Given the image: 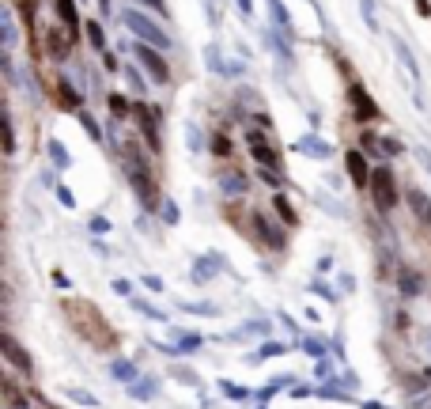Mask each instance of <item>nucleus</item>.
Segmentation results:
<instances>
[{
    "label": "nucleus",
    "instance_id": "1",
    "mask_svg": "<svg viewBox=\"0 0 431 409\" xmlns=\"http://www.w3.org/2000/svg\"><path fill=\"white\" fill-rule=\"evenodd\" d=\"M121 167L129 171V186L137 190V197H140V205L144 208H156V186H151V174H148V167H144V159H140V152L137 148H121Z\"/></svg>",
    "mask_w": 431,
    "mask_h": 409
},
{
    "label": "nucleus",
    "instance_id": "2",
    "mask_svg": "<svg viewBox=\"0 0 431 409\" xmlns=\"http://www.w3.org/2000/svg\"><path fill=\"white\" fill-rule=\"evenodd\" d=\"M121 23H125L132 35H137L140 42H148V46H156V50H171V35L163 30L151 16H144L137 12V8H121Z\"/></svg>",
    "mask_w": 431,
    "mask_h": 409
},
{
    "label": "nucleus",
    "instance_id": "3",
    "mask_svg": "<svg viewBox=\"0 0 431 409\" xmlns=\"http://www.w3.org/2000/svg\"><path fill=\"white\" fill-rule=\"evenodd\" d=\"M367 190L374 197V205H379V213H390V208L397 205V179H393L390 167H374Z\"/></svg>",
    "mask_w": 431,
    "mask_h": 409
},
{
    "label": "nucleus",
    "instance_id": "4",
    "mask_svg": "<svg viewBox=\"0 0 431 409\" xmlns=\"http://www.w3.org/2000/svg\"><path fill=\"white\" fill-rule=\"evenodd\" d=\"M132 53H137V61L144 65V69H148V76H151L156 84H171V69H167V61L159 57V50H156V46L140 42V46L132 50Z\"/></svg>",
    "mask_w": 431,
    "mask_h": 409
},
{
    "label": "nucleus",
    "instance_id": "5",
    "mask_svg": "<svg viewBox=\"0 0 431 409\" xmlns=\"http://www.w3.org/2000/svg\"><path fill=\"white\" fill-rule=\"evenodd\" d=\"M295 152H299V156H311V159H333V145L322 140L318 133H303V137L295 140Z\"/></svg>",
    "mask_w": 431,
    "mask_h": 409
},
{
    "label": "nucleus",
    "instance_id": "6",
    "mask_svg": "<svg viewBox=\"0 0 431 409\" xmlns=\"http://www.w3.org/2000/svg\"><path fill=\"white\" fill-rule=\"evenodd\" d=\"M348 99H352V106H356V118L360 121H374V118H382V110H379V103H374V99L363 91L360 84H352L348 87Z\"/></svg>",
    "mask_w": 431,
    "mask_h": 409
},
{
    "label": "nucleus",
    "instance_id": "7",
    "mask_svg": "<svg viewBox=\"0 0 431 409\" xmlns=\"http://www.w3.org/2000/svg\"><path fill=\"white\" fill-rule=\"evenodd\" d=\"M390 46H393V53H397V61H401V69L408 72V87H416V84H420V65H416V53L408 50V42H405V38H397V35H390Z\"/></svg>",
    "mask_w": 431,
    "mask_h": 409
},
{
    "label": "nucleus",
    "instance_id": "8",
    "mask_svg": "<svg viewBox=\"0 0 431 409\" xmlns=\"http://www.w3.org/2000/svg\"><path fill=\"white\" fill-rule=\"evenodd\" d=\"M345 171H348V179H352V186H356V190L371 186V174H374V171L367 167V159H363V152H360V148L345 156Z\"/></svg>",
    "mask_w": 431,
    "mask_h": 409
},
{
    "label": "nucleus",
    "instance_id": "9",
    "mask_svg": "<svg viewBox=\"0 0 431 409\" xmlns=\"http://www.w3.org/2000/svg\"><path fill=\"white\" fill-rule=\"evenodd\" d=\"M253 228H258V235H261V242H269L272 250H280L284 242H287V235H284V228H276V224H269V216H253Z\"/></svg>",
    "mask_w": 431,
    "mask_h": 409
},
{
    "label": "nucleus",
    "instance_id": "10",
    "mask_svg": "<svg viewBox=\"0 0 431 409\" xmlns=\"http://www.w3.org/2000/svg\"><path fill=\"white\" fill-rule=\"evenodd\" d=\"M137 118H140V129H144V137L151 140V148H159V110L137 106Z\"/></svg>",
    "mask_w": 431,
    "mask_h": 409
},
{
    "label": "nucleus",
    "instance_id": "11",
    "mask_svg": "<svg viewBox=\"0 0 431 409\" xmlns=\"http://www.w3.org/2000/svg\"><path fill=\"white\" fill-rule=\"evenodd\" d=\"M219 269H224V254H205V258L197 262V269H193V281L205 284L208 277H216Z\"/></svg>",
    "mask_w": 431,
    "mask_h": 409
},
{
    "label": "nucleus",
    "instance_id": "12",
    "mask_svg": "<svg viewBox=\"0 0 431 409\" xmlns=\"http://www.w3.org/2000/svg\"><path fill=\"white\" fill-rule=\"evenodd\" d=\"M0 345H4V352H8V360H12V364H16L19 371H30V368H35V364H30V357H27L23 349H19V341H16L12 334H4V337H0Z\"/></svg>",
    "mask_w": 431,
    "mask_h": 409
},
{
    "label": "nucleus",
    "instance_id": "13",
    "mask_svg": "<svg viewBox=\"0 0 431 409\" xmlns=\"http://www.w3.org/2000/svg\"><path fill=\"white\" fill-rule=\"evenodd\" d=\"M0 35H4V53H12L19 46V30H16L12 8H4V12H0Z\"/></svg>",
    "mask_w": 431,
    "mask_h": 409
},
{
    "label": "nucleus",
    "instance_id": "14",
    "mask_svg": "<svg viewBox=\"0 0 431 409\" xmlns=\"http://www.w3.org/2000/svg\"><path fill=\"white\" fill-rule=\"evenodd\" d=\"M219 194L242 197V194H246V179H242L239 171H224V174H219Z\"/></svg>",
    "mask_w": 431,
    "mask_h": 409
},
{
    "label": "nucleus",
    "instance_id": "15",
    "mask_svg": "<svg viewBox=\"0 0 431 409\" xmlns=\"http://www.w3.org/2000/svg\"><path fill=\"white\" fill-rule=\"evenodd\" d=\"M405 197H408V205H413V213L424 220V224H431V197H427L424 190H416V186H413Z\"/></svg>",
    "mask_w": 431,
    "mask_h": 409
},
{
    "label": "nucleus",
    "instance_id": "16",
    "mask_svg": "<svg viewBox=\"0 0 431 409\" xmlns=\"http://www.w3.org/2000/svg\"><path fill=\"white\" fill-rule=\"evenodd\" d=\"M129 394L137 398V402H148V398L159 394V379H156V375H151V379H137V383L129 386Z\"/></svg>",
    "mask_w": 431,
    "mask_h": 409
},
{
    "label": "nucleus",
    "instance_id": "17",
    "mask_svg": "<svg viewBox=\"0 0 431 409\" xmlns=\"http://www.w3.org/2000/svg\"><path fill=\"white\" fill-rule=\"evenodd\" d=\"M205 65H208V69H212V72H219V76H231V72H239L235 65H227V61H224V53H219L216 46H208V50H205Z\"/></svg>",
    "mask_w": 431,
    "mask_h": 409
},
{
    "label": "nucleus",
    "instance_id": "18",
    "mask_svg": "<svg viewBox=\"0 0 431 409\" xmlns=\"http://www.w3.org/2000/svg\"><path fill=\"white\" fill-rule=\"evenodd\" d=\"M269 4V12L276 19V30H284V35H292V16H287V8H284V0H265Z\"/></svg>",
    "mask_w": 431,
    "mask_h": 409
},
{
    "label": "nucleus",
    "instance_id": "19",
    "mask_svg": "<svg viewBox=\"0 0 431 409\" xmlns=\"http://www.w3.org/2000/svg\"><path fill=\"white\" fill-rule=\"evenodd\" d=\"M250 140H253V159H258L261 167H276V152H272L269 145H265V140L258 137V133H253Z\"/></svg>",
    "mask_w": 431,
    "mask_h": 409
},
{
    "label": "nucleus",
    "instance_id": "20",
    "mask_svg": "<svg viewBox=\"0 0 431 409\" xmlns=\"http://www.w3.org/2000/svg\"><path fill=\"white\" fill-rule=\"evenodd\" d=\"M397 288H401V296L413 300V296H420V277L413 269H401V273H397Z\"/></svg>",
    "mask_w": 431,
    "mask_h": 409
},
{
    "label": "nucleus",
    "instance_id": "21",
    "mask_svg": "<svg viewBox=\"0 0 431 409\" xmlns=\"http://www.w3.org/2000/svg\"><path fill=\"white\" fill-rule=\"evenodd\" d=\"M272 205H276V216H280L287 228H295V224H299V216H295V208H292V201H287L284 194H276V197H272Z\"/></svg>",
    "mask_w": 431,
    "mask_h": 409
},
{
    "label": "nucleus",
    "instance_id": "22",
    "mask_svg": "<svg viewBox=\"0 0 431 409\" xmlns=\"http://www.w3.org/2000/svg\"><path fill=\"white\" fill-rule=\"evenodd\" d=\"M265 38H269V46H272V53H276V57H280V61H292V46H287L284 30H269Z\"/></svg>",
    "mask_w": 431,
    "mask_h": 409
},
{
    "label": "nucleus",
    "instance_id": "23",
    "mask_svg": "<svg viewBox=\"0 0 431 409\" xmlns=\"http://www.w3.org/2000/svg\"><path fill=\"white\" fill-rule=\"evenodd\" d=\"M110 371H114V379H121V383H137V364L132 360H114Z\"/></svg>",
    "mask_w": 431,
    "mask_h": 409
},
{
    "label": "nucleus",
    "instance_id": "24",
    "mask_svg": "<svg viewBox=\"0 0 431 409\" xmlns=\"http://www.w3.org/2000/svg\"><path fill=\"white\" fill-rule=\"evenodd\" d=\"M57 95L69 110H80V91H72V80H57Z\"/></svg>",
    "mask_w": 431,
    "mask_h": 409
},
{
    "label": "nucleus",
    "instance_id": "25",
    "mask_svg": "<svg viewBox=\"0 0 431 409\" xmlns=\"http://www.w3.org/2000/svg\"><path fill=\"white\" fill-rule=\"evenodd\" d=\"M50 159H53V167H61V171H64V167H69V163H72V156H69V148H64V145H61L57 137L50 140Z\"/></svg>",
    "mask_w": 431,
    "mask_h": 409
},
{
    "label": "nucleus",
    "instance_id": "26",
    "mask_svg": "<svg viewBox=\"0 0 431 409\" xmlns=\"http://www.w3.org/2000/svg\"><path fill=\"white\" fill-rule=\"evenodd\" d=\"M57 12L64 16V30L76 35V27H80V19H76V4H72V0H57Z\"/></svg>",
    "mask_w": 431,
    "mask_h": 409
},
{
    "label": "nucleus",
    "instance_id": "27",
    "mask_svg": "<svg viewBox=\"0 0 431 409\" xmlns=\"http://www.w3.org/2000/svg\"><path fill=\"white\" fill-rule=\"evenodd\" d=\"M284 349H287V345H280V341H269V345H261L258 352H253L250 364H261V360H269V357H280Z\"/></svg>",
    "mask_w": 431,
    "mask_h": 409
},
{
    "label": "nucleus",
    "instance_id": "28",
    "mask_svg": "<svg viewBox=\"0 0 431 409\" xmlns=\"http://www.w3.org/2000/svg\"><path fill=\"white\" fill-rule=\"evenodd\" d=\"M174 337H178V352H193V349H201V337H197V334H182V330H174Z\"/></svg>",
    "mask_w": 431,
    "mask_h": 409
},
{
    "label": "nucleus",
    "instance_id": "29",
    "mask_svg": "<svg viewBox=\"0 0 431 409\" xmlns=\"http://www.w3.org/2000/svg\"><path fill=\"white\" fill-rule=\"evenodd\" d=\"M360 16L371 30H379V16H374V0H360Z\"/></svg>",
    "mask_w": 431,
    "mask_h": 409
},
{
    "label": "nucleus",
    "instance_id": "30",
    "mask_svg": "<svg viewBox=\"0 0 431 409\" xmlns=\"http://www.w3.org/2000/svg\"><path fill=\"white\" fill-rule=\"evenodd\" d=\"M87 38H91L95 50H106V35H103V27H98V19H91V23H87Z\"/></svg>",
    "mask_w": 431,
    "mask_h": 409
},
{
    "label": "nucleus",
    "instance_id": "31",
    "mask_svg": "<svg viewBox=\"0 0 431 409\" xmlns=\"http://www.w3.org/2000/svg\"><path fill=\"white\" fill-rule=\"evenodd\" d=\"M132 307H137V311H144V315H148V318H156V323H167V315H163L159 307L144 303V300H137V296H132Z\"/></svg>",
    "mask_w": 431,
    "mask_h": 409
},
{
    "label": "nucleus",
    "instance_id": "32",
    "mask_svg": "<svg viewBox=\"0 0 431 409\" xmlns=\"http://www.w3.org/2000/svg\"><path fill=\"white\" fill-rule=\"evenodd\" d=\"M185 137H190V152H201L205 148V137H201V129H197L193 121H185Z\"/></svg>",
    "mask_w": 431,
    "mask_h": 409
},
{
    "label": "nucleus",
    "instance_id": "33",
    "mask_svg": "<svg viewBox=\"0 0 431 409\" xmlns=\"http://www.w3.org/2000/svg\"><path fill=\"white\" fill-rule=\"evenodd\" d=\"M287 383H292V375H276V379H269V383H265V391H261V398H272L276 391H284Z\"/></svg>",
    "mask_w": 431,
    "mask_h": 409
},
{
    "label": "nucleus",
    "instance_id": "34",
    "mask_svg": "<svg viewBox=\"0 0 431 409\" xmlns=\"http://www.w3.org/2000/svg\"><path fill=\"white\" fill-rule=\"evenodd\" d=\"M110 110H114V118H129V99L125 95H110Z\"/></svg>",
    "mask_w": 431,
    "mask_h": 409
},
{
    "label": "nucleus",
    "instance_id": "35",
    "mask_svg": "<svg viewBox=\"0 0 431 409\" xmlns=\"http://www.w3.org/2000/svg\"><path fill=\"white\" fill-rule=\"evenodd\" d=\"M303 352H311L314 360H326V345L318 337H303Z\"/></svg>",
    "mask_w": 431,
    "mask_h": 409
},
{
    "label": "nucleus",
    "instance_id": "36",
    "mask_svg": "<svg viewBox=\"0 0 431 409\" xmlns=\"http://www.w3.org/2000/svg\"><path fill=\"white\" fill-rule=\"evenodd\" d=\"M178 307L190 315H219V307H212V303H178Z\"/></svg>",
    "mask_w": 431,
    "mask_h": 409
},
{
    "label": "nucleus",
    "instance_id": "37",
    "mask_svg": "<svg viewBox=\"0 0 431 409\" xmlns=\"http://www.w3.org/2000/svg\"><path fill=\"white\" fill-rule=\"evenodd\" d=\"M318 201H322V208H326V213H337L340 220L348 216V208H340V201H333V197H329V194H322V197H318Z\"/></svg>",
    "mask_w": 431,
    "mask_h": 409
},
{
    "label": "nucleus",
    "instance_id": "38",
    "mask_svg": "<svg viewBox=\"0 0 431 409\" xmlns=\"http://www.w3.org/2000/svg\"><path fill=\"white\" fill-rule=\"evenodd\" d=\"M80 125L91 133V140H103V129H98V121H95L91 114H80Z\"/></svg>",
    "mask_w": 431,
    "mask_h": 409
},
{
    "label": "nucleus",
    "instance_id": "39",
    "mask_svg": "<svg viewBox=\"0 0 431 409\" xmlns=\"http://www.w3.org/2000/svg\"><path fill=\"white\" fill-rule=\"evenodd\" d=\"M64 394H69L72 402H80V405H91V409L98 405V402H95V394H84V391H76V386H69V391H64Z\"/></svg>",
    "mask_w": 431,
    "mask_h": 409
},
{
    "label": "nucleus",
    "instance_id": "40",
    "mask_svg": "<svg viewBox=\"0 0 431 409\" xmlns=\"http://www.w3.org/2000/svg\"><path fill=\"white\" fill-rule=\"evenodd\" d=\"M212 152H216V156H227V152H231V140L224 137V133H216V137H212Z\"/></svg>",
    "mask_w": 431,
    "mask_h": 409
},
{
    "label": "nucleus",
    "instance_id": "41",
    "mask_svg": "<svg viewBox=\"0 0 431 409\" xmlns=\"http://www.w3.org/2000/svg\"><path fill=\"white\" fill-rule=\"evenodd\" d=\"M57 201H61L64 208H76V197H72L69 186H57Z\"/></svg>",
    "mask_w": 431,
    "mask_h": 409
},
{
    "label": "nucleus",
    "instance_id": "42",
    "mask_svg": "<svg viewBox=\"0 0 431 409\" xmlns=\"http://www.w3.org/2000/svg\"><path fill=\"white\" fill-rule=\"evenodd\" d=\"M416 159H420V167L431 174V148H427V145H420V148H416Z\"/></svg>",
    "mask_w": 431,
    "mask_h": 409
},
{
    "label": "nucleus",
    "instance_id": "43",
    "mask_svg": "<svg viewBox=\"0 0 431 409\" xmlns=\"http://www.w3.org/2000/svg\"><path fill=\"white\" fill-rule=\"evenodd\" d=\"M163 220H167V224H178V208H174V201H163Z\"/></svg>",
    "mask_w": 431,
    "mask_h": 409
},
{
    "label": "nucleus",
    "instance_id": "44",
    "mask_svg": "<svg viewBox=\"0 0 431 409\" xmlns=\"http://www.w3.org/2000/svg\"><path fill=\"white\" fill-rule=\"evenodd\" d=\"M311 288H314L318 296H322V300H329V303H333V300H337V288H326V284H318V281L311 284Z\"/></svg>",
    "mask_w": 431,
    "mask_h": 409
},
{
    "label": "nucleus",
    "instance_id": "45",
    "mask_svg": "<svg viewBox=\"0 0 431 409\" xmlns=\"http://www.w3.org/2000/svg\"><path fill=\"white\" fill-rule=\"evenodd\" d=\"M219 386H224L227 398H246V391H242V386H235V383H219Z\"/></svg>",
    "mask_w": 431,
    "mask_h": 409
},
{
    "label": "nucleus",
    "instance_id": "46",
    "mask_svg": "<svg viewBox=\"0 0 431 409\" xmlns=\"http://www.w3.org/2000/svg\"><path fill=\"white\" fill-rule=\"evenodd\" d=\"M91 231H98V235H106V231H110V220L95 216V220H91Z\"/></svg>",
    "mask_w": 431,
    "mask_h": 409
},
{
    "label": "nucleus",
    "instance_id": "47",
    "mask_svg": "<svg viewBox=\"0 0 431 409\" xmlns=\"http://www.w3.org/2000/svg\"><path fill=\"white\" fill-rule=\"evenodd\" d=\"M114 292H117V296H132V284L117 277V281H114Z\"/></svg>",
    "mask_w": 431,
    "mask_h": 409
},
{
    "label": "nucleus",
    "instance_id": "48",
    "mask_svg": "<svg viewBox=\"0 0 431 409\" xmlns=\"http://www.w3.org/2000/svg\"><path fill=\"white\" fill-rule=\"evenodd\" d=\"M144 288H151V292H163V281H159V277H151V273H148V277H144Z\"/></svg>",
    "mask_w": 431,
    "mask_h": 409
},
{
    "label": "nucleus",
    "instance_id": "49",
    "mask_svg": "<svg viewBox=\"0 0 431 409\" xmlns=\"http://www.w3.org/2000/svg\"><path fill=\"white\" fill-rule=\"evenodd\" d=\"M129 84H132V87H137V91H144V87H148V84H144V80H140V72H137V69H129Z\"/></svg>",
    "mask_w": 431,
    "mask_h": 409
},
{
    "label": "nucleus",
    "instance_id": "50",
    "mask_svg": "<svg viewBox=\"0 0 431 409\" xmlns=\"http://www.w3.org/2000/svg\"><path fill=\"white\" fill-rule=\"evenodd\" d=\"M235 4H239V12H242V16H250V12H253V0H235Z\"/></svg>",
    "mask_w": 431,
    "mask_h": 409
},
{
    "label": "nucleus",
    "instance_id": "51",
    "mask_svg": "<svg viewBox=\"0 0 431 409\" xmlns=\"http://www.w3.org/2000/svg\"><path fill=\"white\" fill-rule=\"evenodd\" d=\"M144 4H151V8H156V12H163V4H159V0H144Z\"/></svg>",
    "mask_w": 431,
    "mask_h": 409
},
{
    "label": "nucleus",
    "instance_id": "52",
    "mask_svg": "<svg viewBox=\"0 0 431 409\" xmlns=\"http://www.w3.org/2000/svg\"><path fill=\"white\" fill-rule=\"evenodd\" d=\"M427 345H431V341H427Z\"/></svg>",
    "mask_w": 431,
    "mask_h": 409
}]
</instances>
